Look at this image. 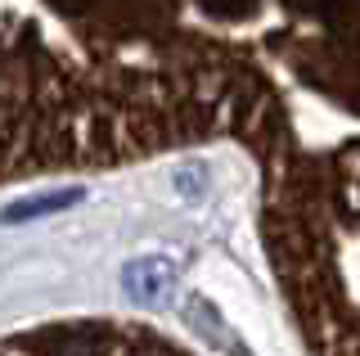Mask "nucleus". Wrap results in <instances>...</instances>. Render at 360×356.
Wrapping results in <instances>:
<instances>
[{
	"label": "nucleus",
	"mask_w": 360,
	"mask_h": 356,
	"mask_svg": "<svg viewBox=\"0 0 360 356\" xmlns=\"http://www.w3.org/2000/svg\"><path fill=\"white\" fill-rule=\"evenodd\" d=\"M0 356H189L172 338L112 320H59L0 343Z\"/></svg>",
	"instance_id": "1"
},
{
	"label": "nucleus",
	"mask_w": 360,
	"mask_h": 356,
	"mask_svg": "<svg viewBox=\"0 0 360 356\" xmlns=\"http://www.w3.org/2000/svg\"><path fill=\"white\" fill-rule=\"evenodd\" d=\"M202 9L217 18H248L257 9V0H202Z\"/></svg>",
	"instance_id": "2"
},
{
	"label": "nucleus",
	"mask_w": 360,
	"mask_h": 356,
	"mask_svg": "<svg viewBox=\"0 0 360 356\" xmlns=\"http://www.w3.org/2000/svg\"><path fill=\"white\" fill-rule=\"evenodd\" d=\"M292 9H302V14H324V18H333L338 9H352V0H288Z\"/></svg>",
	"instance_id": "3"
},
{
	"label": "nucleus",
	"mask_w": 360,
	"mask_h": 356,
	"mask_svg": "<svg viewBox=\"0 0 360 356\" xmlns=\"http://www.w3.org/2000/svg\"><path fill=\"white\" fill-rule=\"evenodd\" d=\"M54 5H63V9H72V5H86V0H54Z\"/></svg>",
	"instance_id": "4"
}]
</instances>
